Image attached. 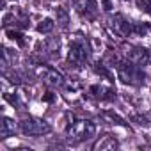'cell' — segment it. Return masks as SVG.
Returning a JSON list of instances; mask_svg holds the SVG:
<instances>
[{"label":"cell","mask_w":151,"mask_h":151,"mask_svg":"<svg viewBox=\"0 0 151 151\" xmlns=\"http://www.w3.org/2000/svg\"><path fill=\"white\" fill-rule=\"evenodd\" d=\"M66 135L71 144H80V142L91 140L96 135V124L89 119H77L68 124Z\"/></svg>","instance_id":"1"},{"label":"cell","mask_w":151,"mask_h":151,"mask_svg":"<svg viewBox=\"0 0 151 151\" xmlns=\"http://www.w3.org/2000/svg\"><path fill=\"white\" fill-rule=\"evenodd\" d=\"M18 126H20V123H16L14 119H11V117L4 116V117H2V121H0V139L6 140V139L13 137V135L16 133Z\"/></svg>","instance_id":"12"},{"label":"cell","mask_w":151,"mask_h":151,"mask_svg":"<svg viewBox=\"0 0 151 151\" xmlns=\"http://www.w3.org/2000/svg\"><path fill=\"white\" fill-rule=\"evenodd\" d=\"M117 147H119V142H117L116 135H112V133L101 135V137L93 144V149H94V151H112V149H117Z\"/></svg>","instance_id":"11"},{"label":"cell","mask_w":151,"mask_h":151,"mask_svg":"<svg viewBox=\"0 0 151 151\" xmlns=\"http://www.w3.org/2000/svg\"><path fill=\"white\" fill-rule=\"evenodd\" d=\"M132 119H133V121H139L137 124H140V126H149V123H147V119H146V117H140V116H133Z\"/></svg>","instance_id":"19"},{"label":"cell","mask_w":151,"mask_h":151,"mask_svg":"<svg viewBox=\"0 0 151 151\" xmlns=\"http://www.w3.org/2000/svg\"><path fill=\"white\" fill-rule=\"evenodd\" d=\"M6 34H7L9 39L16 41V43H20V45H25V39H23L25 36H23L18 29H9V27H7V29H6Z\"/></svg>","instance_id":"16"},{"label":"cell","mask_w":151,"mask_h":151,"mask_svg":"<svg viewBox=\"0 0 151 151\" xmlns=\"http://www.w3.org/2000/svg\"><path fill=\"white\" fill-rule=\"evenodd\" d=\"M116 69H117L119 80H121L123 84H126V86L139 87V86H144V82H146V75H144L142 68L137 66V64H133V62H130V60H126L124 57H123V60L117 64Z\"/></svg>","instance_id":"3"},{"label":"cell","mask_w":151,"mask_h":151,"mask_svg":"<svg viewBox=\"0 0 151 151\" xmlns=\"http://www.w3.org/2000/svg\"><path fill=\"white\" fill-rule=\"evenodd\" d=\"M103 117H105V119H109V121H110V123H114V124H121V126H126V124H128V123H126L123 117H119L116 112H109V110H107V112L103 114Z\"/></svg>","instance_id":"17"},{"label":"cell","mask_w":151,"mask_h":151,"mask_svg":"<svg viewBox=\"0 0 151 151\" xmlns=\"http://www.w3.org/2000/svg\"><path fill=\"white\" fill-rule=\"evenodd\" d=\"M43 100L50 103V101H53V100H55V94H53V93H46V94L43 96Z\"/></svg>","instance_id":"20"},{"label":"cell","mask_w":151,"mask_h":151,"mask_svg":"<svg viewBox=\"0 0 151 151\" xmlns=\"http://www.w3.org/2000/svg\"><path fill=\"white\" fill-rule=\"evenodd\" d=\"M89 94L98 100V101H112L116 98V91L110 87V86H105V84H94L89 87Z\"/></svg>","instance_id":"9"},{"label":"cell","mask_w":151,"mask_h":151,"mask_svg":"<svg viewBox=\"0 0 151 151\" xmlns=\"http://www.w3.org/2000/svg\"><path fill=\"white\" fill-rule=\"evenodd\" d=\"M91 43L84 36H75L69 41V50H68V62L73 66H82L91 59Z\"/></svg>","instance_id":"2"},{"label":"cell","mask_w":151,"mask_h":151,"mask_svg":"<svg viewBox=\"0 0 151 151\" xmlns=\"http://www.w3.org/2000/svg\"><path fill=\"white\" fill-rule=\"evenodd\" d=\"M20 130L22 133L25 135H30V137H41V135H48L52 132V126L50 123H46L45 119H39V117H23L20 121Z\"/></svg>","instance_id":"4"},{"label":"cell","mask_w":151,"mask_h":151,"mask_svg":"<svg viewBox=\"0 0 151 151\" xmlns=\"http://www.w3.org/2000/svg\"><path fill=\"white\" fill-rule=\"evenodd\" d=\"M36 75L48 87H64V84H66L64 75L52 66H45V64L36 66Z\"/></svg>","instance_id":"6"},{"label":"cell","mask_w":151,"mask_h":151,"mask_svg":"<svg viewBox=\"0 0 151 151\" xmlns=\"http://www.w3.org/2000/svg\"><path fill=\"white\" fill-rule=\"evenodd\" d=\"M41 55L46 59H59L60 55V39L59 37H46L41 45Z\"/></svg>","instance_id":"10"},{"label":"cell","mask_w":151,"mask_h":151,"mask_svg":"<svg viewBox=\"0 0 151 151\" xmlns=\"http://www.w3.org/2000/svg\"><path fill=\"white\" fill-rule=\"evenodd\" d=\"M6 2H7V0H4V4H6Z\"/></svg>","instance_id":"21"},{"label":"cell","mask_w":151,"mask_h":151,"mask_svg":"<svg viewBox=\"0 0 151 151\" xmlns=\"http://www.w3.org/2000/svg\"><path fill=\"white\" fill-rule=\"evenodd\" d=\"M137 7L151 16V0H137Z\"/></svg>","instance_id":"18"},{"label":"cell","mask_w":151,"mask_h":151,"mask_svg":"<svg viewBox=\"0 0 151 151\" xmlns=\"http://www.w3.org/2000/svg\"><path fill=\"white\" fill-rule=\"evenodd\" d=\"M123 57L140 68L151 64V52L139 45H123Z\"/></svg>","instance_id":"5"},{"label":"cell","mask_w":151,"mask_h":151,"mask_svg":"<svg viewBox=\"0 0 151 151\" xmlns=\"http://www.w3.org/2000/svg\"><path fill=\"white\" fill-rule=\"evenodd\" d=\"M110 29L114 30V34L116 36H119V37H130V36H133V32H135V23H132L128 18H124L123 14H114V16H110Z\"/></svg>","instance_id":"7"},{"label":"cell","mask_w":151,"mask_h":151,"mask_svg":"<svg viewBox=\"0 0 151 151\" xmlns=\"http://www.w3.org/2000/svg\"><path fill=\"white\" fill-rule=\"evenodd\" d=\"M109 68H110V66H107V64H103V62H96V64H94V71L100 75V77H103V78H107V80H112V73L109 71Z\"/></svg>","instance_id":"15"},{"label":"cell","mask_w":151,"mask_h":151,"mask_svg":"<svg viewBox=\"0 0 151 151\" xmlns=\"http://www.w3.org/2000/svg\"><path fill=\"white\" fill-rule=\"evenodd\" d=\"M53 29H55V20H52V18H45L37 25V32L39 34H52Z\"/></svg>","instance_id":"14"},{"label":"cell","mask_w":151,"mask_h":151,"mask_svg":"<svg viewBox=\"0 0 151 151\" xmlns=\"http://www.w3.org/2000/svg\"><path fill=\"white\" fill-rule=\"evenodd\" d=\"M75 9H77V13L82 18H86L89 22L96 20L98 13H100V7H98L96 0H75Z\"/></svg>","instance_id":"8"},{"label":"cell","mask_w":151,"mask_h":151,"mask_svg":"<svg viewBox=\"0 0 151 151\" xmlns=\"http://www.w3.org/2000/svg\"><path fill=\"white\" fill-rule=\"evenodd\" d=\"M55 23L64 30L69 27V13H68L66 7H57L55 9Z\"/></svg>","instance_id":"13"}]
</instances>
